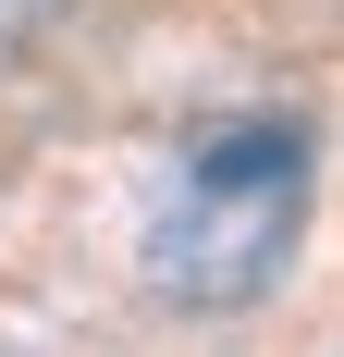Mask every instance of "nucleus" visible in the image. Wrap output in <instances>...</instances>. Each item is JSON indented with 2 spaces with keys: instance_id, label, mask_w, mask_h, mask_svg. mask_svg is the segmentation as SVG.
I'll use <instances>...</instances> for the list:
<instances>
[{
  "instance_id": "1",
  "label": "nucleus",
  "mask_w": 344,
  "mask_h": 357,
  "mask_svg": "<svg viewBox=\"0 0 344 357\" xmlns=\"http://www.w3.org/2000/svg\"><path fill=\"white\" fill-rule=\"evenodd\" d=\"M295 222H308V136L283 111L209 123L148 210V284L172 308H246L295 259Z\"/></svg>"
},
{
  "instance_id": "2",
  "label": "nucleus",
  "mask_w": 344,
  "mask_h": 357,
  "mask_svg": "<svg viewBox=\"0 0 344 357\" xmlns=\"http://www.w3.org/2000/svg\"><path fill=\"white\" fill-rule=\"evenodd\" d=\"M49 25H62V0H0V74L37 62V50H49Z\"/></svg>"
}]
</instances>
